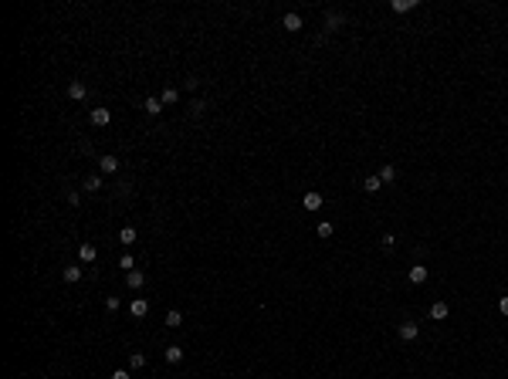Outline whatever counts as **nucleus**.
I'll return each mask as SVG.
<instances>
[{"mask_svg":"<svg viewBox=\"0 0 508 379\" xmlns=\"http://www.w3.org/2000/svg\"><path fill=\"white\" fill-rule=\"evenodd\" d=\"M301 207H305V210H312V214H315V210H319V207H322V193H315V190H308V193H305V197H301Z\"/></svg>","mask_w":508,"mask_h":379,"instance_id":"f257e3e1","label":"nucleus"},{"mask_svg":"<svg viewBox=\"0 0 508 379\" xmlns=\"http://www.w3.org/2000/svg\"><path fill=\"white\" fill-rule=\"evenodd\" d=\"M98 166H102V173H115V169H119V159H115V156H109V152H105V156H102V159H98Z\"/></svg>","mask_w":508,"mask_h":379,"instance_id":"f8f14e48","label":"nucleus"},{"mask_svg":"<svg viewBox=\"0 0 508 379\" xmlns=\"http://www.w3.org/2000/svg\"><path fill=\"white\" fill-rule=\"evenodd\" d=\"M143 108H146V112H149V115H159V112H163V98H156V95H149V98H146V102H143Z\"/></svg>","mask_w":508,"mask_h":379,"instance_id":"1a4fd4ad","label":"nucleus"},{"mask_svg":"<svg viewBox=\"0 0 508 379\" xmlns=\"http://www.w3.org/2000/svg\"><path fill=\"white\" fill-rule=\"evenodd\" d=\"M379 186H383V180H379V176H366V180H363V190H366V193H376Z\"/></svg>","mask_w":508,"mask_h":379,"instance_id":"f3484780","label":"nucleus"},{"mask_svg":"<svg viewBox=\"0 0 508 379\" xmlns=\"http://www.w3.org/2000/svg\"><path fill=\"white\" fill-rule=\"evenodd\" d=\"M417 335H420L417 322H403V325H400V339H403V342H414Z\"/></svg>","mask_w":508,"mask_h":379,"instance_id":"7ed1b4c3","label":"nucleus"},{"mask_svg":"<svg viewBox=\"0 0 508 379\" xmlns=\"http://www.w3.org/2000/svg\"><path fill=\"white\" fill-rule=\"evenodd\" d=\"M332 224H329V220H322V224H319V237H322V240H329V237H332Z\"/></svg>","mask_w":508,"mask_h":379,"instance_id":"b1692460","label":"nucleus"},{"mask_svg":"<svg viewBox=\"0 0 508 379\" xmlns=\"http://www.w3.org/2000/svg\"><path fill=\"white\" fill-rule=\"evenodd\" d=\"M163 356H166V362H169V366H176V362H183V345H166V352H163Z\"/></svg>","mask_w":508,"mask_h":379,"instance_id":"423d86ee","label":"nucleus"},{"mask_svg":"<svg viewBox=\"0 0 508 379\" xmlns=\"http://www.w3.org/2000/svg\"><path fill=\"white\" fill-rule=\"evenodd\" d=\"M109 122H112L109 108H92V126H109Z\"/></svg>","mask_w":508,"mask_h":379,"instance_id":"39448f33","label":"nucleus"},{"mask_svg":"<svg viewBox=\"0 0 508 379\" xmlns=\"http://www.w3.org/2000/svg\"><path fill=\"white\" fill-rule=\"evenodd\" d=\"M447 311H451L447 302H434V305H431V318H434V322H444V318H447Z\"/></svg>","mask_w":508,"mask_h":379,"instance_id":"9d476101","label":"nucleus"},{"mask_svg":"<svg viewBox=\"0 0 508 379\" xmlns=\"http://www.w3.org/2000/svg\"><path fill=\"white\" fill-rule=\"evenodd\" d=\"M393 244H396V237H393V234H383V237H379V247H386V251H390Z\"/></svg>","mask_w":508,"mask_h":379,"instance_id":"a878e982","label":"nucleus"},{"mask_svg":"<svg viewBox=\"0 0 508 379\" xmlns=\"http://www.w3.org/2000/svg\"><path fill=\"white\" fill-rule=\"evenodd\" d=\"M126 285L132 288V291H139L146 285V278H143V271H126Z\"/></svg>","mask_w":508,"mask_h":379,"instance_id":"0eeeda50","label":"nucleus"},{"mask_svg":"<svg viewBox=\"0 0 508 379\" xmlns=\"http://www.w3.org/2000/svg\"><path fill=\"white\" fill-rule=\"evenodd\" d=\"M81 186L95 193V190H102V176H95V173H92V176H85V183H81Z\"/></svg>","mask_w":508,"mask_h":379,"instance_id":"aec40b11","label":"nucleus"},{"mask_svg":"<svg viewBox=\"0 0 508 379\" xmlns=\"http://www.w3.org/2000/svg\"><path fill=\"white\" fill-rule=\"evenodd\" d=\"M119 268H122V271H136V261H132V254H122V257H119Z\"/></svg>","mask_w":508,"mask_h":379,"instance_id":"5701e85b","label":"nucleus"},{"mask_svg":"<svg viewBox=\"0 0 508 379\" xmlns=\"http://www.w3.org/2000/svg\"><path fill=\"white\" fill-rule=\"evenodd\" d=\"M414 7H417L414 0H393V3H390V10H393V14H407V10H414Z\"/></svg>","mask_w":508,"mask_h":379,"instance_id":"ddd939ff","label":"nucleus"},{"mask_svg":"<svg viewBox=\"0 0 508 379\" xmlns=\"http://www.w3.org/2000/svg\"><path fill=\"white\" fill-rule=\"evenodd\" d=\"M61 278H65L68 285H75V281H81V268H65V271H61Z\"/></svg>","mask_w":508,"mask_h":379,"instance_id":"a211bd4d","label":"nucleus"},{"mask_svg":"<svg viewBox=\"0 0 508 379\" xmlns=\"http://www.w3.org/2000/svg\"><path fill=\"white\" fill-rule=\"evenodd\" d=\"M109 379H129V373H126V369H115V373H112Z\"/></svg>","mask_w":508,"mask_h":379,"instance_id":"c85d7f7f","label":"nucleus"},{"mask_svg":"<svg viewBox=\"0 0 508 379\" xmlns=\"http://www.w3.org/2000/svg\"><path fill=\"white\" fill-rule=\"evenodd\" d=\"M379 180H383V183H393V180H396V166H390V162H386V166L379 169Z\"/></svg>","mask_w":508,"mask_h":379,"instance_id":"6ab92c4d","label":"nucleus"},{"mask_svg":"<svg viewBox=\"0 0 508 379\" xmlns=\"http://www.w3.org/2000/svg\"><path fill=\"white\" fill-rule=\"evenodd\" d=\"M159 98H163V105H176V102H180V91H176V88H163Z\"/></svg>","mask_w":508,"mask_h":379,"instance_id":"2eb2a0df","label":"nucleus"},{"mask_svg":"<svg viewBox=\"0 0 508 379\" xmlns=\"http://www.w3.org/2000/svg\"><path fill=\"white\" fill-rule=\"evenodd\" d=\"M282 27H285V31H301V17H298V14H285V17H282Z\"/></svg>","mask_w":508,"mask_h":379,"instance_id":"9b49d317","label":"nucleus"},{"mask_svg":"<svg viewBox=\"0 0 508 379\" xmlns=\"http://www.w3.org/2000/svg\"><path fill=\"white\" fill-rule=\"evenodd\" d=\"M339 24H342V14H329V17H325V27H329V31H336Z\"/></svg>","mask_w":508,"mask_h":379,"instance_id":"393cba45","label":"nucleus"},{"mask_svg":"<svg viewBox=\"0 0 508 379\" xmlns=\"http://www.w3.org/2000/svg\"><path fill=\"white\" fill-rule=\"evenodd\" d=\"M498 311H502V315L508 318V298H498Z\"/></svg>","mask_w":508,"mask_h":379,"instance_id":"cd10ccee","label":"nucleus"},{"mask_svg":"<svg viewBox=\"0 0 508 379\" xmlns=\"http://www.w3.org/2000/svg\"><path fill=\"white\" fill-rule=\"evenodd\" d=\"M95 254H98V251H95V244H81V247H78V257H81L85 264H88V261H95Z\"/></svg>","mask_w":508,"mask_h":379,"instance_id":"4468645a","label":"nucleus"},{"mask_svg":"<svg viewBox=\"0 0 508 379\" xmlns=\"http://www.w3.org/2000/svg\"><path fill=\"white\" fill-rule=\"evenodd\" d=\"M407 278H410L414 285H424V281H427V264H414V268L407 271Z\"/></svg>","mask_w":508,"mask_h":379,"instance_id":"f03ea898","label":"nucleus"},{"mask_svg":"<svg viewBox=\"0 0 508 379\" xmlns=\"http://www.w3.org/2000/svg\"><path fill=\"white\" fill-rule=\"evenodd\" d=\"M166 325H169V328H180V325H183V315H180L176 308H169V311H166Z\"/></svg>","mask_w":508,"mask_h":379,"instance_id":"dca6fc26","label":"nucleus"},{"mask_svg":"<svg viewBox=\"0 0 508 379\" xmlns=\"http://www.w3.org/2000/svg\"><path fill=\"white\" fill-rule=\"evenodd\" d=\"M119 240H122V244H132V240H136V227H122L119 230Z\"/></svg>","mask_w":508,"mask_h":379,"instance_id":"4be33fe9","label":"nucleus"},{"mask_svg":"<svg viewBox=\"0 0 508 379\" xmlns=\"http://www.w3.org/2000/svg\"><path fill=\"white\" fill-rule=\"evenodd\" d=\"M85 95H88V88H85V81H72V85H68V98H72V102H81Z\"/></svg>","mask_w":508,"mask_h":379,"instance_id":"20e7f679","label":"nucleus"},{"mask_svg":"<svg viewBox=\"0 0 508 379\" xmlns=\"http://www.w3.org/2000/svg\"><path fill=\"white\" fill-rule=\"evenodd\" d=\"M129 366H132V369H143V366H146V356H143V352H129Z\"/></svg>","mask_w":508,"mask_h":379,"instance_id":"412c9836","label":"nucleus"},{"mask_svg":"<svg viewBox=\"0 0 508 379\" xmlns=\"http://www.w3.org/2000/svg\"><path fill=\"white\" fill-rule=\"evenodd\" d=\"M119 305H122V302H119V298H115V295H109V298H105V308H109V311H115V308H119Z\"/></svg>","mask_w":508,"mask_h":379,"instance_id":"bb28decb","label":"nucleus"},{"mask_svg":"<svg viewBox=\"0 0 508 379\" xmlns=\"http://www.w3.org/2000/svg\"><path fill=\"white\" fill-rule=\"evenodd\" d=\"M129 311H132V318H143L146 311H149V302H146V298H132V302H129Z\"/></svg>","mask_w":508,"mask_h":379,"instance_id":"6e6552de","label":"nucleus"}]
</instances>
